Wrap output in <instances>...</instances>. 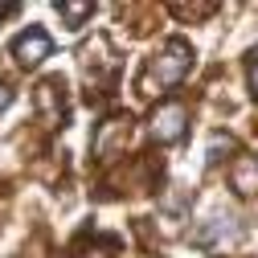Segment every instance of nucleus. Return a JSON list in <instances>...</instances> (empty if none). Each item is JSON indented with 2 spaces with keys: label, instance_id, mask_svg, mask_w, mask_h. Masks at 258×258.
<instances>
[{
  "label": "nucleus",
  "instance_id": "nucleus-1",
  "mask_svg": "<svg viewBox=\"0 0 258 258\" xmlns=\"http://www.w3.org/2000/svg\"><path fill=\"white\" fill-rule=\"evenodd\" d=\"M188 61H192V49L188 41L172 37L164 49H160L156 57H148V66H144V78H140V90L144 94H156V86H176L188 70Z\"/></svg>",
  "mask_w": 258,
  "mask_h": 258
},
{
  "label": "nucleus",
  "instance_id": "nucleus-2",
  "mask_svg": "<svg viewBox=\"0 0 258 258\" xmlns=\"http://www.w3.org/2000/svg\"><path fill=\"white\" fill-rule=\"evenodd\" d=\"M127 140H132V115H111L103 127H99V136H94V156L99 160H115Z\"/></svg>",
  "mask_w": 258,
  "mask_h": 258
},
{
  "label": "nucleus",
  "instance_id": "nucleus-3",
  "mask_svg": "<svg viewBox=\"0 0 258 258\" xmlns=\"http://www.w3.org/2000/svg\"><path fill=\"white\" fill-rule=\"evenodd\" d=\"M184 119H188V107L184 103H164V107H156V115H152V136L160 140V144H176V140H184Z\"/></svg>",
  "mask_w": 258,
  "mask_h": 258
},
{
  "label": "nucleus",
  "instance_id": "nucleus-4",
  "mask_svg": "<svg viewBox=\"0 0 258 258\" xmlns=\"http://www.w3.org/2000/svg\"><path fill=\"white\" fill-rule=\"evenodd\" d=\"M37 111H41L45 127H61L66 123V82L61 78H45L37 86Z\"/></svg>",
  "mask_w": 258,
  "mask_h": 258
},
{
  "label": "nucleus",
  "instance_id": "nucleus-5",
  "mask_svg": "<svg viewBox=\"0 0 258 258\" xmlns=\"http://www.w3.org/2000/svg\"><path fill=\"white\" fill-rule=\"evenodd\" d=\"M49 49H53V41H49L45 29H25V33L13 41V57L21 61V66H37L41 57H49Z\"/></svg>",
  "mask_w": 258,
  "mask_h": 258
},
{
  "label": "nucleus",
  "instance_id": "nucleus-6",
  "mask_svg": "<svg viewBox=\"0 0 258 258\" xmlns=\"http://www.w3.org/2000/svg\"><path fill=\"white\" fill-rule=\"evenodd\" d=\"M234 188L238 192H254L258 188V160L254 156H242L234 164Z\"/></svg>",
  "mask_w": 258,
  "mask_h": 258
},
{
  "label": "nucleus",
  "instance_id": "nucleus-7",
  "mask_svg": "<svg viewBox=\"0 0 258 258\" xmlns=\"http://www.w3.org/2000/svg\"><path fill=\"white\" fill-rule=\"evenodd\" d=\"M57 13H61V21H66V29H82V21L94 17V5H70V0H61Z\"/></svg>",
  "mask_w": 258,
  "mask_h": 258
},
{
  "label": "nucleus",
  "instance_id": "nucleus-8",
  "mask_svg": "<svg viewBox=\"0 0 258 258\" xmlns=\"http://www.w3.org/2000/svg\"><path fill=\"white\" fill-rule=\"evenodd\" d=\"M74 258H119V242L115 238H99L94 246H78Z\"/></svg>",
  "mask_w": 258,
  "mask_h": 258
},
{
  "label": "nucleus",
  "instance_id": "nucleus-9",
  "mask_svg": "<svg viewBox=\"0 0 258 258\" xmlns=\"http://www.w3.org/2000/svg\"><path fill=\"white\" fill-rule=\"evenodd\" d=\"M172 13H176V17H184V21H197V17H209V13H213V5H197V9H188V5H176Z\"/></svg>",
  "mask_w": 258,
  "mask_h": 258
},
{
  "label": "nucleus",
  "instance_id": "nucleus-10",
  "mask_svg": "<svg viewBox=\"0 0 258 258\" xmlns=\"http://www.w3.org/2000/svg\"><path fill=\"white\" fill-rule=\"evenodd\" d=\"M250 90H254V99H258V49L250 53Z\"/></svg>",
  "mask_w": 258,
  "mask_h": 258
},
{
  "label": "nucleus",
  "instance_id": "nucleus-11",
  "mask_svg": "<svg viewBox=\"0 0 258 258\" xmlns=\"http://www.w3.org/2000/svg\"><path fill=\"white\" fill-rule=\"evenodd\" d=\"M9 103H13V90H9V86H5V82H0V111H5V107H9Z\"/></svg>",
  "mask_w": 258,
  "mask_h": 258
},
{
  "label": "nucleus",
  "instance_id": "nucleus-12",
  "mask_svg": "<svg viewBox=\"0 0 258 258\" xmlns=\"http://www.w3.org/2000/svg\"><path fill=\"white\" fill-rule=\"evenodd\" d=\"M17 13V5H13V0H5V5H0V21H5V17H13Z\"/></svg>",
  "mask_w": 258,
  "mask_h": 258
}]
</instances>
